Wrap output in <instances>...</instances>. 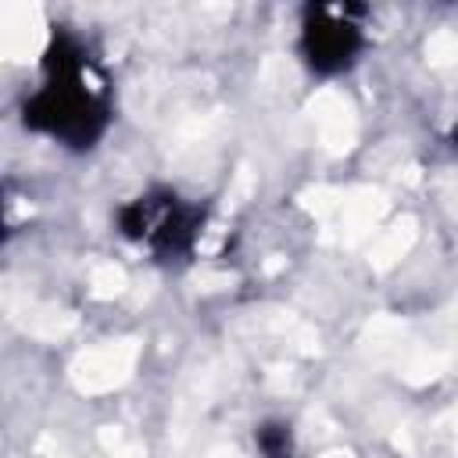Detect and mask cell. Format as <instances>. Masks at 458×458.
Returning a JSON list of instances; mask_svg holds the SVG:
<instances>
[{
    "mask_svg": "<svg viewBox=\"0 0 458 458\" xmlns=\"http://www.w3.org/2000/svg\"><path fill=\"white\" fill-rule=\"evenodd\" d=\"M318 25H311L308 29V50H311V61L322 68V64H344L351 54H354V47H358V25H351L347 18H344V11H340V18L336 21H326V11H318Z\"/></svg>",
    "mask_w": 458,
    "mask_h": 458,
    "instance_id": "6da1fadb",
    "label": "cell"
}]
</instances>
